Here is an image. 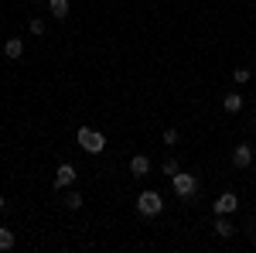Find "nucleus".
<instances>
[{"label":"nucleus","mask_w":256,"mask_h":253,"mask_svg":"<svg viewBox=\"0 0 256 253\" xmlns=\"http://www.w3.org/2000/svg\"><path fill=\"white\" fill-rule=\"evenodd\" d=\"M76 140H79V147L86 154H102L106 151V137L99 134V130H92V127H79Z\"/></svg>","instance_id":"1"},{"label":"nucleus","mask_w":256,"mask_h":253,"mask_svg":"<svg viewBox=\"0 0 256 253\" xmlns=\"http://www.w3.org/2000/svg\"><path fill=\"white\" fill-rule=\"evenodd\" d=\"M171 185H174V195L181 198V202H192L198 195V178L195 175H184V171H178L174 178H171Z\"/></svg>","instance_id":"2"},{"label":"nucleus","mask_w":256,"mask_h":253,"mask_svg":"<svg viewBox=\"0 0 256 253\" xmlns=\"http://www.w3.org/2000/svg\"><path fill=\"white\" fill-rule=\"evenodd\" d=\"M160 209H164V198H160V192H140V195H137V212H140V215L154 219V215H160Z\"/></svg>","instance_id":"3"},{"label":"nucleus","mask_w":256,"mask_h":253,"mask_svg":"<svg viewBox=\"0 0 256 253\" xmlns=\"http://www.w3.org/2000/svg\"><path fill=\"white\" fill-rule=\"evenodd\" d=\"M236 209H239V198L232 192H222L216 202H212V212H216V215H232Z\"/></svg>","instance_id":"4"},{"label":"nucleus","mask_w":256,"mask_h":253,"mask_svg":"<svg viewBox=\"0 0 256 253\" xmlns=\"http://www.w3.org/2000/svg\"><path fill=\"white\" fill-rule=\"evenodd\" d=\"M76 178H79V175H76V168L65 161V164H58V171H55V188H58V192L72 188V185H76Z\"/></svg>","instance_id":"5"},{"label":"nucleus","mask_w":256,"mask_h":253,"mask_svg":"<svg viewBox=\"0 0 256 253\" xmlns=\"http://www.w3.org/2000/svg\"><path fill=\"white\" fill-rule=\"evenodd\" d=\"M232 164H236L239 171H246V168L253 164V147H250V144H239L236 151H232Z\"/></svg>","instance_id":"6"},{"label":"nucleus","mask_w":256,"mask_h":253,"mask_svg":"<svg viewBox=\"0 0 256 253\" xmlns=\"http://www.w3.org/2000/svg\"><path fill=\"white\" fill-rule=\"evenodd\" d=\"M130 175H134V178L150 175V157H147V154H134V157H130Z\"/></svg>","instance_id":"7"},{"label":"nucleus","mask_w":256,"mask_h":253,"mask_svg":"<svg viewBox=\"0 0 256 253\" xmlns=\"http://www.w3.org/2000/svg\"><path fill=\"white\" fill-rule=\"evenodd\" d=\"M4 55H7V59H20V55H24V41L20 38H7L4 41Z\"/></svg>","instance_id":"8"},{"label":"nucleus","mask_w":256,"mask_h":253,"mask_svg":"<svg viewBox=\"0 0 256 253\" xmlns=\"http://www.w3.org/2000/svg\"><path fill=\"white\" fill-rule=\"evenodd\" d=\"M48 11H52V18H58V21H65L68 18V0H48Z\"/></svg>","instance_id":"9"},{"label":"nucleus","mask_w":256,"mask_h":253,"mask_svg":"<svg viewBox=\"0 0 256 253\" xmlns=\"http://www.w3.org/2000/svg\"><path fill=\"white\" fill-rule=\"evenodd\" d=\"M222 110H226V113H239V110H242V96H239V93H229V96L222 99Z\"/></svg>","instance_id":"10"},{"label":"nucleus","mask_w":256,"mask_h":253,"mask_svg":"<svg viewBox=\"0 0 256 253\" xmlns=\"http://www.w3.org/2000/svg\"><path fill=\"white\" fill-rule=\"evenodd\" d=\"M232 233H236V229H232V222H229L226 215H218V219H216V236H222V239H229Z\"/></svg>","instance_id":"11"},{"label":"nucleus","mask_w":256,"mask_h":253,"mask_svg":"<svg viewBox=\"0 0 256 253\" xmlns=\"http://www.w3.org/2000/svg\"><path fill=\"white\" fill-rule=\"evenodd\" d=\"M4 250H14V233L7 226H0V253Z\"/></svg>","instance_id":"12"},{"label":"nucleus","mask_w":256,"mask_h":253,"mask_svg":"<svg viewBox=\"0 0 256 253\" xmlns=\"http://www.w3.org/2000/svg\"><path fill=\"white\" fill-rule=\"evenodd\" d=\"M28 31H31V35H38V38H41V35L48 31V24H44L41 18H31V21H28Z\"/></svg>","instance_id":"13"},{"label":"nucleus","mask_w":256,"mask_h":253,"mask_svg":"<svg viewBox=\"0 0 256 253\" xmlns=\"http://www.w3.org/2000/svg\"><path fill=\"white\" fill-rule=\"evenodd\" d=\"M65 209H72V212L82 209V195L79 192H68V195H65Z\"/></svg>","instance_id":"14"},{"label":"nucleus","mask_w":256,"mask_h":253,"mask_svg":"<svg viewBox=\"0 0 256 253\" xmlns=\"http://www.w3.org/2000/svg\"><path fill=\"white\" fill-rule=\"evenodd\" d=\"M160 171H164V175H168V178H174L178 171H181V168H178V161H174V157H168V161H164V168H160Z\"/></svg>","instance_id":"15"},{"label":"nucleus","mask_w":256,"mask_h":253,"mask_svg":"<svg viewBox=\"0 0 256 253\" xmlns=\"http://www.w3.org/2000/svg\"><path fill=\"white\" fill-rule=\"evenodd\" d=\"M178 140H181V134H178L174 127H168V130H164V144H168V147H174Z\"/></svg>","instance_id":"16"},{"label":"nucleus","mask_w":256,"mask_h":253,"mask_svg":"<svg viewBox=\"0 0 256 253\" xmlns=\"http://www.w3.org/2000/svg\"><path fill=\"white\" fill-rule=\"evenodd\" d=\"M232 79H236V86L250 82V69H236V72H232Z\"/></svg>","instance_id":"17"},{"label":"nucleus","mask_w":256,"mask_h":253,"mask_svg":"<svg viewBox=\"0 0 256 253\" xmlns=\"http://www.w3.org/2000/svg\"><path fill=\"white\" fill-rule=\"evenodd\" d=\"M4 209H7V198H4V195H0V212H4Z\"/></svg>","instance_id":"18"},{"label":"nucleus","mask_w":256,"mask_h":253,"mask_svg":"<svg viewBox=\"0 0 256 253\" xmlns=\"http://www.w3.org/2000/svg\"><path fill=\"white\" fill-rule=\"evenodd\" d=\"M253 130H256V120H253Z\"/></svg>","instance_id":"19"},{"label":"nucleus","mask_w":256,"mask_h":253,"mask_svg":"<svg viewBox=\"0 0 256 253\" xmlns=\"http://www.w3.org/2000/svg\"><path fill=\"white\" fill-rule=\"evenodd\" d=\"M253 243H256V233H253Z\"/></svg>","instance_id":"20"}]
</instances>
